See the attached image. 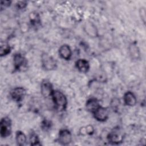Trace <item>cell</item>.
Instances as JSON below:
<instances>
[{
    "label": "cell",
    "mask_w": 146,
    "mask_h": 146,
    "mask_svg": "<svg viewBox=\"0 0 146 146\" xmlns=\"http://www.w3.org/2000/svg\"><path fill=\"white\" fill-rule=\"evenodd\" d=\"M27 5V1H18L15 3V6L17 7V9H19V10H21V9H25Z\"/></svg>",
    "instance_id": "cell-21"
},
{
    "label": "cell",
    "mask_w": 146,
    "mask_h": 146,
    "mask_svg": "<svg viewBox=\"0 0 146 146\" xmlns=\"http://www.w3.org/2000/svg\"><path fill=\"white\" fill-rule=\"evenodd\" d=\"M29 19L31 25L34 26H37L40 24V19L38 13L33 11L30 13Z\"/></svg>",
    "instance_id": "cell-17"
},
{
    "label": "cell",
    "mask_w": 146,
    "mask_h": 146,
    "mask_svg": "<svg viewBox=\"0 0 146 146\" xmlns=\"http://www.w3.org/2000/svg\"><path fill=\"white\" fill-rule=\"evenodd\" d=\"M11 1H1V9H3V7H6L10 6V5H11Z\"/></svg>",
    "instance_id": "cell-24"
},
{
    "label": "cell",
    "mask_w": 146,
    "mask_h": 146,
    "mask_svg": "<svg viewBox=\"0 0 146 146\" xmlns=\"http://www.w3.org/2000/svg\"><path fill=\"white\" fill-rule=\"evenodd\" d=\"M15 140L17 145L19 146L24 145L27 141L26 136L23 132L18 131L15 134Z\"/></svg>",
    "instance_id": "cell-16"
},
{
    "label": "cell",
    "mask_w": 146,
    "mask_h": 146,
    "mask_svg": "<svg viewBox=\"0 0 146 146\" xmlns=\"http://www.w3.org/2000/svg\"><path fill=\"white\" fill-rule=\"evenodd\" d=\"M145 14H146V11H145V9L143 7H141L139 10V14L140 16V18L141 19V20L143 21V22H144V23H145Z\"/></svg>",
    "instance_id": "cell-22"
},
{
    "label": "cell",
    "mask_w": 146,
    "mask_h": 146,
    "mask_svg": "<svg viewBox=\"0 0 146 146\" xmlns=\"http://www.w3.org/2000/svg\"><path fill=\"white\" fill-rule=\"evenodd\" d=\"M124 137L123 131L119 128H115L108 134L107 138L110 143L119 144L123 142Z\"/></svg>",
    "instance_id": "cell-2"
},
{
    "label": "cell",
    "mask_w": 146,
    "mask_h": 146,
    "mask_svg": "<svg viewBox=\"0 0 146 146\" xmlns=\"http://www.w3.org/2000/svg\"><path fill=\"white\" fill-rule=\"evenodd\" d=\"M41 63L43 68L46 71L54 70L57 66L55 59L46 52L43 53L41 56Z\"/></svg>",
    "instance_id": "cell-3"
},
{
    "label": "cell",
    "mask_w": 146,
    "mask_h": 146,
    "mask_svg": "<svg viewBox=\"0 0 146 146\" xmlns=\"http://www.w3.org/2000/svg\"><path fill=\"white\" fill-rule=\"evenodd\" d=\"M94 132V128L92 125H88L85 128H84V130H82V132H81V133L84 134H87V135H92Z\"/></svg>",
    "instance_id": "cell-20"
},
{
    "label": "cell",
    "mask_w": 146,
    "mask_h": 146,
    "mask_svg": "<svg viewBox=\"0 0 146 146\" xmlns=\"http://www.w3.org/2000/svg\"><path fill=\"white\" fill-rule=\"evenodd\" d=\"M59 54L60 56L66 60H70L71 55H72V51L71 49L70 46L67 44H63L59 48Z\"/></svg>",
    "instance_id": "cell-11"
},
{
    "label": "cell",
    "mask_w": 146,
    "mask_h": 146,
    "mask_svg": "<svg viewBox=\"0 0 146 146\" xmlns=\"http://www.w3.org/2000/svg\"><path fill=\"white\" fill-rule=\"evenodd\" d=\"M109 110L106 107L100 106L94 113V116L99 121H105L109 116Z\"/></svg>",
    "instance_id": "cell-7"
},
{
    "label": "cell",
    "mask_w": 146,
    "mask_h": 146,
    "mask_svg": "<svg viewBox=\"0 0 146 146\" xmlns=\"http://www.w3.org/2000/svg\"><path fill=\"white\" fill-rule=\"evenodd\" d=\"M123 100L125 104L128 106H134L137 103V99L135 94L131 92H126L123 96Z\"/></svg>",
    "instance_id": "cell-12"
},
{
    "label": "cell",
    "mask_w": 146,
    "mask_h": 146,
    "mask_svg": "<svg viewBox=\"0 0 146 146\" xmlns=\"http://www.w3.org/2000/svg\"><path fill=\"white\" fill-rule=\"evenodd\" d=\"M11 51V48L8 43L6 42H1V48H0V54L1 56H5L9 54Z\"/></svg>",
    "instance_id": "cell-18"
},
{
    "label": "cell",
    "mask_w": 146,
    "mask_h": 146,
    "mask_svg": "<svg viewBox=\"0 0 146 146\" xmlns=\"http://www.w3.org/2000/svg\"><path fill=\"white\" fill-rule=\"evenodd\" d=\"M11 131V121L9 117H4L1 119L0 123V133L2 137L9 136Z\"/></svg>",
    "instance_id": "cell-4"
},
{
    "label": "cell",
    "mask_w": 146,
    "mask_h": 146,
    "mask_svg": "<svg viewBox=\"0 0 146 146\" xmlns=\"http://www.w3.org/2000/svg\"><path fill=\"white\" fill-rule=\"evenodd\" d=\"M54 90L51 83L47 80L42 81L40 84V92L42 96L46 98L51 96Z\"/></svg>",
    "instance_id": "cell-9"
},
{
    "label": "cell",
    "mask_w": 146,
    "mask_h": 146,
    "mask_svg": "<svg viewBox=\"0 0 146 146\" xmlns=\"http://www.w3.org/2000/svg\"><path fill=\"white\" fill-rule=\"evenodd\" d=\"M120 104V101H119V99H113V100H112V102H111V106L112 107L113 109H116L119 106Z\"/></svg>",
    "instance_id": "cell-23"
},
{
    "label": "cell",
    "mask_w": 146,
    "mask_h": 146,
    "mask_svg": "<svg viewBox=\"0 0 146 146\" xmlns=\"http://www.w3.org/2000/svg\"><path fill=\"white\" fill-rule=\"evenodd\" d=\"M128 51L132 59L137 60L140 57V52L139 47L135 43H132L128 47Z\"/></svg>",
    "instance_id": "cell-15"
},
{
    "label": "cell",
    "mask_w": 146,
    "mask_h": 146,
    "mask_svg": "<svg viewBox=\"0 0 146 146\" xmlns=\"http://www.w3.org/2000/svg\"><path fill=\"white\" fill-rule=\"evenodd\" d=\"M30 141L31 143V145H40L39 143V140L38 138V136L36 133L34 132H33L31 133L30 136Z\"/></svg>",
    "instance_id": "cell-19"
},
{
    "label": "cell",
    "mask_w": 146,
    "mask_h": 146,
    "mask_svg": "<svg viewBox=\"0 0 146 146\" xmlns=\"http://www.w3.org/2000/svg\"><path fill=\"white\" fill-rule=\"evenodd\" d=\"M13 63L15 70L21 71L26 68L27 61L22 54L16 53L13 56Z\"/></svg>",
    "instance_id": "cell-5"
},
{
    "label": "cell",
    "mask_w": 146,
    "mask_h": 146,
    "mask_svg": "<svg viewBox=\"0 0 146 146\" xmlns=\"http://www.w3.org/2000/svg\"><path fill=\"white\" fill-rule=\"evenodd\" d=\"M75 66L81 72L86 73L90 69L89 62L84 59H79L75 62Z\"/></svg>",
    "instance_id": "cell-14"
},
{
    "label": "cell",
    "mask_w": 146,
    "mask_h": 146,
    "mask_svg": "<svg viewBox=\"0 0 146 146\" xmlns=\"http://www.w3.org/2000/svg\"><path fill=\"white\" fill-rule=\"evenodd\" d=\"M26 95V90L22 87H18L13 88L10 92V96L13 100L19 102L23 100Z\"/></svg>",
    "instance_id": "cell-8"
},
{
    "label": "cell",
    "mask_w": 146,
    "mask_h": 146,
    "mask_svg": "<svg viewBox=\"0 0 146 146\" xmlns=\"http://www.w3.org/2000/svg\"><path fill=\"white\" fill-rule=\"evenodd\" d=\"M50 127V123L49 121H47V120H45L42 123V127L43 128H45V129H47L49 128Z\"/></svg>",
    "instance_id": "cell-25"
},
{
    "label": "cell",
    "mask_w": 146,
    "mask_h": 146,
    "mask_svg": "<svg viewBox=\"0 0 146 146\" xmlns=\"http://www.w3.org/2000/svg\"><path fill=\"white\" fill-rule=\"evenodd\" d=\"M83 29L85 33L90 37L94 38L98 35V30L96 26L90 21H87L84 23Z\"/></svg>",
    "instance_id": "cell-10"
},
{
    "label": "cell",
    "mask_w": 146,
    "mask_h": 146,
    "mask_svg": "<svg viewBox=\"0 0 146 146\" xmlns=\"http://www.w3.org/2000/svg\"><path fill=\"white\" fill-rule=\"evenodd\" d=\"M58 141L62 145H68L72 141V136L70 131L67 129H61L59 132Z\"/></svg>",
    "instance_id": "cell-6"
},
{
    "label": "cell",
    "mask_w": 146,
    "mask_h": 146,
    "mask_svg": "<svg viewBox=\"0 0 146 146\" xmlns=\"http://www.w3.org/2000/svg\"><path fill=\"white\" fill-rule=\"evenodd\" d=\"M99 102L96 98H90L88 99L86 103V110L91 113H94L99 107Z\"/></svg>",
    "instance_id": "cell-13"
},
{
    "label": "cell",
    "mask_w": 146,
    "mask_h": 146,
    "mask_svg": "<svg viewBox=\"0 0 146 146\" xmlns=\"http://www.w3.org/2000/svg\"><path fill=\"white\" fill-rule=\"evenodd\" d=\"M55 108L59 111L65 110L67 105V100L64 94L59 90H54L51 96Z\"/></svg>",
    "instance_id": "cell-1"
}]
</instances>
